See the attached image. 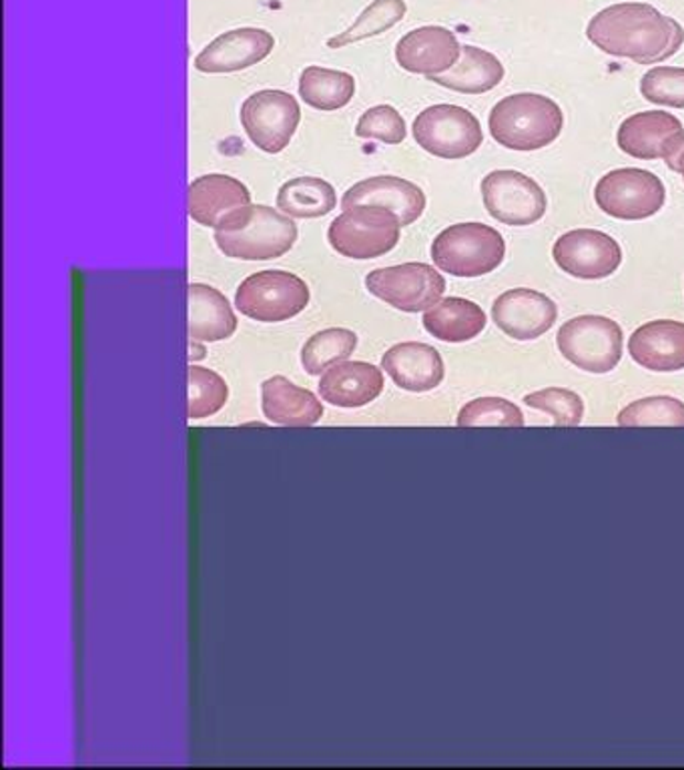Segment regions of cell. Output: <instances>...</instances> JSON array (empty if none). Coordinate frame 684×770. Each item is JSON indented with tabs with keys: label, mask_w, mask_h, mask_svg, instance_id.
Segmentation results:
<instances>
[{
	"label": "cell",
	"mask_w": 684,
	"mask_h": 770,
	"mask_svg": "<svg viewBox=\"0 0 684 770\" xmlns=\"http://www.w3.org/2000/svg\"><path fill=\"white\" fill-rule=\"evenodd\" d=\"M382 370L406 392H431L443 379V360L428 343L404 342L389 347L382 357Z\"/></svg>",
	"instance_id": "21"
},
{
	"label": "cell",
	"mask_w": 684,
	"mask_h": 770,
	"mask_svg": "<svg viewBox=\"0 0 684 770\" xmlns=\"http://www.w3.org/2000/svg\"><path fill=\"white\" fill-rule=\"evenodd\" d=\"M462 55V44L458 36L443 26H419L409 31L396 44L397 65L404 71L424 77L443 75L452 68Z\"/></svg>",
	"instance_id": "17"
},
{
	"label": "cell",
	"mask_w": 684,
	"mask_h": 770,
	"mask_svg": "<svg viewBox=\"0 0 684 770\" xmlns=\"http://www.w3.org/2000/svg\"><path fill=\"white\" fill-rule=\"evenodd\" d=\"M421 323L440 342L463 343L474 340L485 330L488 318L484 309L470 299L446 298L426 309Z\"/></svg>",
	"instance_id": "25"
},
{
	"label": "cell",
	"mask_w": 684,
	"mask_h": 770,
	"mask_svg": "<svg viewBox=\"0 0 684 770\" xmlns=\"http://www.w3.org/2000/svg\"><path fill=\"white\" fill-rule=\"evenodd\" d=\"M524 404L551 416L554 426L576 428L585 418V402L573 389L564 387H546L524 397Z\"/></svg>",
	"instance_id": "34"
},
{
	"label": "cell",
	"mask_w": 684,
	"mask_h": 770,
	"mask_svg": "<svg viewBox=\"0 0 684 770\" xmlns=\"http://www.w3.org/2000/svg\"><path fill=\"white\" fill-rule=\"evenodd\" d=\"M227 396V384L220 374L207 367L189 365V418H210L225 406Z\"/></svg>",
	"instance_id": "33"
},
{
	"label": "cell",
	"mask_w": 684,
	"mask_h": 770,
	"mask_svg": "<svg viewBox=\"0 0 684 770\" xmlns=\"http://www.w3.org/2000/svg\"><path fill=\"white\" fill-rule=\"evenodd\" d=\"M382 392H384L382 370L365 362H342V364L331 365L320 379L321 399L331 406H367Z\"/></svg>",
	"instance_id": "22"
},
{
	"label": "cell",
	"mask_w": 684,
	"mask_h": 770,
	"mask_svg": "<svg viewBox=\"0 0 684 770\" xmlns=\"http://www.w3.org/2000/svg\"><path fill=\"white\" fill-rule=\"evenodd\" d=\"M237 330V318L227 298L205 284L189 286V338L213 343L229 340Z\"/></svg>",
	"instance_id": "24"
},
{
	"label": "cell",
	"mask_w": 684,
	"mask_h": 770,
	"mask_svg": "<svg viewBox=\"0 0 684 770\" xmlns=\"http://www.w3.org/2000/svg\"><path fill=\"white\" fill-rule=\"evenodd\" d=\"M276 203L293 220H318L338 207V195L320 177H296L281 185Z\"/></svg>",
	"instance_id": "27"
},
{
	"label": "cell",
	"mask_w": 684,
	"mask_h": 770,
	"mask_svg": "<svg viewBox=\"0 0 684 770\" xmlns=\"http://www.w3.org/2000/svg\"><path fill=\"white\" fill-rule=\"evenodd\" d=\"M309 287L301 277L281 269H267L247 277L237 287L235 308L261 323H281L308 308Z\"/></svg>",
	"instance_id": "7"
},
{
	"label": "cell",
	"mask_w": 684,
	"mask_h": 770,
	"mask_svg": "<svg viewBox=\"0 0 684 770\" xmlns=\"http://www.w3.org/2000/svg\"><path fill=\"white\" fill-rule=\"evenodd\" d=\"M642 97L662 107L684 109V68L654 66L640 78Z\"/></svg>",
	"instance_id": "35"
},
{
	"label": "cell",
	"mask_w": 684,
	"mask_h": 770,
	"mask_svg": "<svg viewBox=\"0 0 684 770\" xmlns=\"http://www.w3.org/2000/svg\"><path fill=\"white\" fill-rule=\"evenodd\" d=\"M355 95V78L345 71L308 66L299 77V97L311 109H343Z\"/></svg>",
	"instance_id": "28"
},
{
	"label": "cell",
	"mask_w": 684,
	"mask_h": 770,
	"mask_svg": "<svg viewBox=\"0 0 684 770\" xmlns=\"http://www.w3.org/2000/svg\"><path fill=\"white\" fill-rule=\"evenodd\" d=\"M406 135H408L406 121L392 105H377L365 110L355 125V137L382 141L386 145L404 143Z\"/></svg>",
	"instance_id": "36"
},
{
	"label": "cell",
	"mask_w": 684,
	"mask_h": 770,
	"mask_svg": "<svg viewBox=\"0 0 684 770\" xmlns=\"http://www.w3.org/2000/svg\"><path fill=\"white\" fill-rule=\"evenodd\" d=\"M564 360L588 374L612 372L622 360L624 333L605 316H580L566 321L556 335Z\"/></svg>",
	"instance_id": "6"
},
{
	"label": "cell",
	"mask_w": 684,
	"mask_h": 770,
	"mask_svg": "<svg viewBox=\"0 0 684 770\" xmlns=\"http://www.w3.org/2000/svg\"><path fill=\"white\" fill-rule=\"evenodd\" d=\"M412 132L424 151L448 161L474 154L484 141L478 117L458 105H434L421 110Z\"/></svg>",
	"instance_id": "8"
},
{
	"label": "cell",
	"mask_w": 684,
	"mask_h": 770,
	"mask_svg": "<svg viewBox=\"0 0 684 770\" xmlns=\"http://www.w3.org/2000/svg\"><path fill=\"white\" fill-rule=\"evenodd\" d=\"M252 193L235 177H197L189 185V217L215 232H232L252 211Z\"/></svg>",
	"instance_id": "12"
},
{
	"label": "cell",
	"mask_w": 684,
	"mask_h": 770,
	"mask_svg": "<svg viewBox=\"0 0 684 770\" xmlns=\"http://www.w3.org/2000/svg\"><path fill=\"white\" fill-rule=\"evenodd\" d=\"M221 254L242 261H269L284 257L298 242V225L284 211L252 205L249 215L232 232H215Z\"/></svg>",
	"instance_id": "4"
},
{
	"label": "cell",
	"mask_w": 684,
	"mask_h": 770,
	"mask_svg": "<svg viewBox=\"0 0 684 770\" xmlns=\"http://www.w3.org/2000/svg\"><path fill=\"white\" fill-rule=\"evenodd\" d=\"M492 320L507 338L532 342L552 330L558 320V306L541 291L516 287L494 301Z\"/></svg>",
	"instance_id": "15"
},
{
	"label": "cell",
	"mask_w": 684,
	"mask_h": 770,
	"mask_svg": "<svg viewBox=\"0 0 684 770\" xmlns=\"http://www.w3.org/2000/svg\"><path fill=\"white\" fill-rule=\"evenodd\" d=\"M355 205H375L396 213L402 227H408L424 215L426 195L408 179L394 175H377L355 183L343 193L342 210Z\"/></svg>",
	"instance_id": "18"
},
{
	"label": "cell",
	"mask_w": 684,
	"mask_h": 770,
	"mask_svg": "<svg viewBox=\"0 0 684 770\" xmlns=\"http://www.w3.org/2000/svg\"><path fill=\"white\" fill-rule=\"evenodd\" d=\"M406 12H408V7L404 0H374L372 4L365 7L364 11L360 12V17L343 33L331 36L328 46L330 49H345L350 44L386 33L392 26H396L397 22L404 21Z\"/></svg>",
	"instance_id": "29"
},
{
	"label": "cell",
	"mask_w": 684,
	"mask_h": 770,
	"mask_svg": "<svg viewBox=\"0 0 684 770\" xmlns=\"http://www.w3.org/2000/svg\"><path fill=\"white\" fill-rule=\"evenodd\" d=\"M506 257L502 233L484 223H458L431 243L434 265L453 277H482L498 269Z\"/></svg>",
	"instance_id": "3"
},
{
	"label": "cell",
	"mask_w": 684,
	"mask_h": 770,
	"mask_svg": "<svg viewBox=\"0 0 684 770\" xmlns=\"http://www.w3.org/2000/svg\"><path fill=\"white\" fill-rule=\"evenodd\" d=\"M460 428H524V414L504 397H478L458 414Z\"/></svg>",
	"instance_id": "32"
},
{
	"label": "cell",
	"mask_w": 684,
	"mask_h": 770,
	"mask_svg": "<svg viewBox=\"0 0 684 770\" xmlns=\"http://www.w3.org/2000/svg\"><path fill=\"white\" fill-rule=\"evenodd\" d=\"M488 125L498 145L512 151H538L560 137L564 115L551 97L519 93L496 103Z\"/></svg>",
	"instance_id": "2"
},
{
	"label": "cell",
	"mask_w": 684,
	"mask_h": 770,
	"mask_svg": "<svg viewBox=\"0 0 684 770\" xmlns=\"http://www.w3.org/2000/svg\"><path fill=\"white\" fill-rule=\"evenodd\" d=\"M683 132V122L666 110L634 113L618 129V149L642 161L666 159Z\"/></svg>",
	"instance_id": "19"
},
{
	"label": "cell",
	"mask_w": 684,
	"mask_h": 770,
	"mask_svg": "<svg viewBox=\"0 0 684 770\" xmlns=\"http://www.w3.org/2000/svg\"><path fill=\"white\" fill-rule=\"evenodd\" d=\"M586 36L602 53L639 65L662 63L684 44L683 26L646 2H620L596 12Z\"/></svg>",
	"instance_id": "1"
},
{
	"label": "cell",
	"mask_w": 684,
	"mask_h": 770,
	"mask_svg": "<svg viewBox=\"0 0 684 770\" xmlns=\"http://www.w3.org/2000/svg\"><path fill=\"white\" fill-rule=\"evenodd\" d=\"M664 161L673 171L681 173L684 179V132L681 135V139L676 141V145H674L673 153L669 154Z\"/></svg>",
	"instance_id": "37"
},
{
	"label": "cell",
	"mask_w": 684,
	"mask_h": 770,
	"mask_svg": "<svg viewBox=\"0 0 684 770\" xmlns=\"http://www.w3.org/2000/svg\"><path fill=\"white\" fill-rule=\"evenodd\" d=\"M630 357L644 370L671 374L684 370V323L674 320L649 321L632 333Z\"/></svg>",
	"instance_id": "20"
},
{
	"label": "cell",
	"mask_w": 684,
	"mask_h": 770,
	"mask_svg": "<svg viewBox=\"0 0 684 770\" xmlns=\"http://www.w3.org/2000/svg\"><path fill=\"white\" fill-rule=\"evenodd\" d=\"M595 199L596 205L614 220L642 221L664 207L666 191L651 171L624 167L610 171L596 183Z\"/></svg>",
	"instance_id": "9"
},
{
	"label": "cell",
	"mask_w": 684,
	"mask_h": 770,
	"mask_svg": "<svg viewBox=\"0 0 684 770\" xmlns=\"http://www.w3.org/2000/svg\"><path fill=\"white\" fill-rule=\"evenodd\" d=\"M402 235L396 213L375 205H355L331 221V249L348 259H375L389 254Z\"/></svg>",
	"instance_id": "5"
},
{
	"label": "cell",
	"mask_w": 684,
	"mask_h": 770,
	"mask_svg": "<svg viewBox=\"0 0 684 770\" xmlns=\"http://www.w3.org/2000/svg\"><path fill=\"white\" fill-rule=\"evenodd\" d=\"M504 65L496 56L480 46L463 44L460 61L448 73L436 75L428 81L463 95H482L496 88L504 81Z\"/></svg>",
	"instance_id": "26"
},
{
	"label": "cell",
	"mask_w": 684,
	"mask_h": 770,
	"mask_svg": "<svg viewBox=\"0 0 684 770\" xmlns=\"http://www.w3.org/2000/svg\"><path fill=\"white\" fill-rule=\"evenodd\" d=\"M261 409L271 424L286 428H309L323 416L320 399L284 375L269 377L261 385Z\"/></svg>",
	"instance_id": "23"
},
{
	"label": "cell",
	"mask_w": 684,
	"mask_h": 770,
	"mask_svg": "<svg viewBox=\"0 0 684 770\" xmlns=\"http://www.w3.org/2000/svg\"><path fill=\"white\" fill-rule=\"evenodd\" d=\"M482 199L488 213L510 227H528L541 221L548 207L544 189L512 169L488 173L482 181Z\"/></svg>",
	"instance_id": "13"
},
{
	"label": "cell",
	"mask_w": 684,
	"mask_h": 770,
	"mask_svg": "<svg viewBox=\"0 0 684 770\" xmlns=\"http://www.w3.org/2000/svg\"><path fill=\"white\" fill-rule=\"evenodd\" d=\"M617 424L620 428H684V404L676 397H644L624 407L618 414Z\"/></svg>",
	"instance_id": "31"
},
{
	"label": "cell",
	"mask_w": 684,
	"mask_h": 770,
	"mask_svg": "<svg viewBox=\"0 0 684 770\" xmlns=\"http://www.w3.org/2000/svg\"><path fill=\"white\" fill-rule=\"evenodd\" d=\"M365 287L387 306L406 313H418L440 301L446 291V279L436 267L412 261L374 269L365 277Z\"/></svg>",
	"instance_id": "10"
},
{
	"label": "cell",
	"mask_w": 684,
	"mask_h": 770,
	"mask_svg": "<svg viewBox=\"0 0 684 770\" xmlns=\"http://www.w3.org/2000/svg\"><path fill=\"white\" fill-rule=\"evenodd\" d=\"M276 46L274 34L255 26L233 29L211 41L193 61L201 73L221 75L259 65Z\"/></svg>",
	"instance_id": "16"
},
{
	"label": "cell",
	"mask_w": 684,
	"mask_h": 770,
	"mask_svg": "<svg viewBox=\"0 0 684 770\" xmlns=\"http://www.w3.org/2000/svg\"><path fill=\"white\" fill-rule=\"evenodd\" d=\"M357 347V335L343 328H330L311 335L301 350V364L309 375H320L331 365L345 362Z\"/></svg>",
	"instance_id": "30"
},
{
	"label": "cell",
	"mask_w": 684,
	"mask_h": 770,
	"mask_svg": "<svg viewBox=\"0 0 684 770\" xmlns=\"http://www.w3.org/2000/svg\"><path fill=\"white\" fill-rule=\"evenodd\" d=\"M552 257L564 274L576 279H605L617 274L622 249L617 239L596 229L564 233L552 247Z\"/></svg>",
	"instance_id": "14"
},
{
	"label": "cell",
	"mask_w": 684,
	"mask_h": 770,
	"mask_svg": "<svg viewBox=\"0 0 684 770\" xmlns=\"http://www.w3.org/2000/svg\"><path fill=\"white\" fill-rule=\"evenodd\" d=\"M243 129L264 153H281L301 121L298 100L286 90L265 88L247 97L239 113Z\"/></svg>",
	"instance_id": "11"
}]
</instances>
